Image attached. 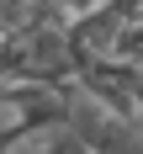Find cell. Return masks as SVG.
<instances>
[{
	"label": "cell",
	"instance_id": "6da1fadb",
	"mask_svg": "<svg viewBox=\"0 0 143 154\" xmlns=\"http://www.w3.org/2000/svg\"><path fill=\"white\" fill-rule=\"evenodd\" d=\"M79 53L69 37V16L0 32V80L5 85H74Z\"/></svg>",
	"mask_w": 143,
	"mask_h": 154
},
{
	"label": "cell",
	"instance_id": "7a4b0ae2",
	"mask_svg": "<svg viewBox=\"0 0 143 154\" xmlns=\"http://www.w3.org/2000/svg\"><path fill=\"white\" fill-rule=\"evenodd\" d=\"M74 85L85 96H95L101 106L122 112V117H143V64H133V59H117V53L79 59Z\"/></svg>",
	"mask_w": 143,
	"mask_h": 154
},
{
	"label": "cell",
	"instance_id": "3957f363",
	"mask_svg": "<svg viewBox=\"0 0 143 154\" xmlns=\"http://www.w3.org/2000/svg\"><path fill=\"white\" fill-rule=\"evenodd\" d=\"M69 128L90 143V154H143V122H138V117H122V112H111V106H101V101L85 96L79 85H74Z\"/></svg>",
	"mask_w": 143,
	"mask_h": 154
},
{
	"label": "cell",
	"instance_id": "277c9868",
	"mask_svg": "<svg viewBox=\"0 0 143 154\" xmlns=\"http://www.w3.org/2000/svg\"><path fill=\"white\" fill-rule=\"evenodd\" d=\"M21 138H27V128H21V122L11 117V112H5V117H0V154H11Z\"/></svg>",
	"mask_w": 143,
	"mask_h": 154
},
{
	"label": "cell",
	"instance_id": "5b68a950",
	"mask_svg": "<svg viewBox=\"0 0 143 154\" xmlns=\"http://www.w3.org/2000/svg\"><path fill=\"white\" fill-rule=\"evenodd\" d=\"M11 154H48V149H43V138H37V133H27V138L16 143V149H11Z\"/></svg>",
	"mask_w": 143,
	"mask_h": 154
},
{
	"label": "cell",
	"instance_id": "8992f818",
	"mask_svg": "<svg viewBox=\"0 0 143 154\" xmlns=\"http://www.w3.org/2000/svg\"><path fill=\"white\" fill-rule=\"evenodd\" d=\"M138 122H143V117H138Z\"/></svg>",
	"mask_w": 143,
	"mask_h": 154
}]
</instances>
